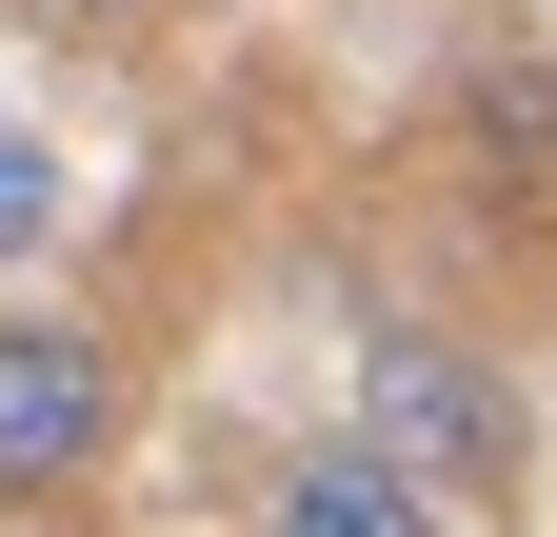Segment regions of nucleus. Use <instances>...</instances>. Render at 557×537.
Returning <instances> with one entry per match:
<instances>
[{
	"mask_svg": "<svg viewBox=\"0 0 557 537\" xmlns=\"http://www.w3.org/2000/svg\"><path fill=\"white\" fill-rule=\"evenodd\" d=\"M359 438L398 458V478H438V498H498L518 478V378L478 339H379L359 359Z\"/></svg>",
	"mask_w": 557,
	"mask_h": 537,
	"instance_id": "f257e3e1",
	"label": "nucleus"
},
{
	"mask_svg": "<svg viewBox=\"0 0 557 537\" xmlns=\"http://www.w3.org/2000/svg\"><path fill=\"white\" fill-rule=\"evenodd\" d=\"M120 458V359L81 319H0V498H81Z\"/></svg>",
	"mask_w": 557,
	"mask_h": 537,
	"instance_id": "f03ea898",
	"label": "nucleus"
},
{
	"mask_svg": "<svg viewBox=\"0 0 557 537\" xmlns=\"http://www.w3.org/2000/svg\"><path fill=\"white\" fill-rule=\"evenodd\" d=\"M259 537H458V498H438V478H398L379 438H319V458H278Z\"/></svg>",
	"mask_w": 557,
	"mask_h": 537,
	"instance_id": "7ed1b4c3",
	"label": "nucleus"
},
{
	"mask_svg": "<svg viewBox=\"0 0 557 537\" xmlns=\"http://www.w3.org/2000/svg\"><path fill=\"white\" fill-rule=\"evenodd\" d=\"M40 239H60V160L21 140V120H0V279H21V259H40Z\"/></svg>",
	"mask_w": 557,
	"mask_h": 537,
	"instance_id": "20e7f679",
	"label": "nucleus"
}]
</instances>
